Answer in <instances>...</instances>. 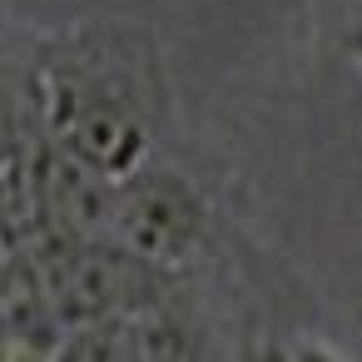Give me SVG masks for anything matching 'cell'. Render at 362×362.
Wrapping results in <instances>:
<instances>
[{
  "label": "cell",
  "instance_id": "3957f363",
  "mask_svg": "<svg viewBox=\"0 0 362 362\" xmlns=\"http://www.w3.org/2000/svg\"><path fill=\"white\" fill-rule=\"evenodd\" d=\"M50 362H154V357H149L134 317H110V322L65 332V342L55 347Z\"/></svg>",
  "mask_w": 362,
  "mask_h": 362
},
{
  "label": "cell",
  "instance_id": "277c9868",
  "mask_svg": "<svg viewBox=\"0 0 362 362\" xmlns=\"http://www.w3.org/2000/svg\"><path fill=\"white\" fill-rule=\"evenodd\" d=\"M288 362H347L337 347H327V342H317V337H303V342H293L288 347Z\"/></svg>",
  "mask_w": 362,
  "mask_h": 362
},
{
  "label": "cell",
  "instance_id": "8992f818",
  "mask_svg": "<svg viewBox=\"0 0 362 362\" xmlns=\"http://www.w3.org/2000/svg\"><path fill=\"white\" fill-rule=\"evenodd\" d=\"M352 6H362V0H352Z\"/></svg>",
  "mask_w": 362,
  "mask_h": 362
},
{
  "label": "cell",
  "instance_id": "5b68a950",
  "mask_svg": "<svg viewBox=\"0 0 362 362\" xmlns=\"http://www.w3.org/2000/svg\"><path fill=\"white\" fill-rule=\"evenodd\" d=\"M228 362H288V347H283V342H268V337H263V342H248V347H238V352H233Z\"/></svg>",
  "mask_w": 362,
  "mask_h": 362
},
{
  "label": "cell",
  "instance_id": "7a4b0ae2",
  "mask_svg": "<svg viewBox=\"0 0 362 362\" xmlns=\"http://www.w3.org/2000/svg\"><path fill=\"white\" fill-rule=\"evenodd\" d=\"M110 238L164 273H184L209 243V199L189 174L149 159L119 179Z\"/></svg>",
  "mask_w": 362,
  "mask_h": 362
},
{
  "label": "cell",
  "instance_id": "6da1fadb",
  "mask_svg": "<svg viewBox=\"0 0 362 362\" xmlns=\"http://www.w3.org/2000/svg\"><path fill=\"white\" fill-rule=\"evenodd\" d=\"M40 134L100 169L105 179H129L154 159V124L129 75L90 45H55L30 75Z\"/></svg>",
  "mask_w": 362,
  "mask_h": 362
}]
</instances>
